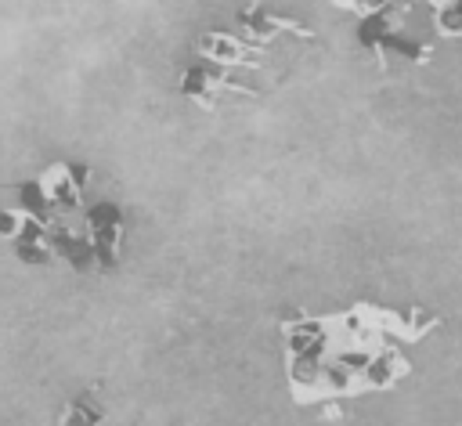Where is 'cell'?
Segmentation results:
<instances>
[{
	"mask_svg": "<svg viewBox=\"0 0 462 426\" xmlns=\"http://www.w3.org/2000/svg\"><path fill=\"white\" fill-rule=\"evenodd\" d=\"M242 25L249 29V32H263V40L267 36H274V32H296L300 40H314V32L310 29H303L300 22H292V18H282V14H271L260 0H249L245 7H242Z\"/></svg>",
	"mask_w": 462,
	"mask_h": 426,
	"instance_id": "cell-1",
	"label": "cell"
},
{
	"mask_svg": "<svg viewBox=\"0 0 462 426\" xmlns=\"http://www.w3.org/2000/svg\"><path fill=\"white\" fill-rule=\"evenodd\" d=\"M336 7H346V11H354V14H379V7L386 4V0H332Z\"/></svg>",
	"mask_w": 462,
	"mask_h": 426,
	"instance_id": "cell-4",
	"label": "cell"
},
{
	"mask_svg": "<svg viewBox=\"0 0 462 426\" xmlns=\"http://www.w3.org/2000/svg\"><path fill=\"white\" fill-rule=\"evenodd\" d=\"M437 32L444 36H462V0H430Z\"/></svg>",
	"mask_w": 462,
	"mask_h": 426,
	"instance_id": "cell-2",
	"label": "cell"
},
{
	"mask_svg": "<svg viewBox=\"0 0 462 426\" xmlns=\"http://www.w3.org/2000/svg\"><path fill=\"white\" fill-rule=\"evenodd\" d=\"M61 426H101V404H94V397H79L65 408L61 415Z\"/></svg>",
	"mask_w": 462,
	"mask_h": 426,
	"instance_id": "cell-3",
	"label": "cell"
}]
</instances>
